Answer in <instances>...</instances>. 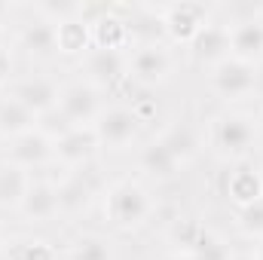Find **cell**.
<instances>
[{
	"label": "cell",
	"mask_w": 263,
	"mask_h": 260,
	"mask_svg": "<svg viewBox=\"0 0 263 260\" xmlns=\"http://www.w3.org/2000/svg\"><path fill=\"white\" fill-rule=\"evenodd\" d=\"M52 144H55V162L67 165L70 172L73 169H86L95 159V153L101 150V141H98L92 126H73L65 135H59Z\"/></svg>",
	"instance_id": "cell-10"
},
{
	"label": "cell",
	"mask_w": 263,
	"mask_h": 260,
	"mask_svg": "<svg viewBox=\"0 0 263 260\" xmlns=\"http://www.w3.org/2000/svg\"><path fill=\"white\" fill-rule=\"evenodd\" d=\"M104 217L120 233L141 230L153 217V199L135 178H120L104 193Z\"/></svg>",
	"instance_id": "cell-1"
},
{
	"label": "cell",
	"mask_w": 263,
	"mask_h": 260,
	"mask_svg": "<svg viewBox=\"0 0 263 260\" xmlns=\"http://www.w3.org/2000/svg\"><path fill=\"white\" fill-rule=\"evenodd\" d=\"M138 165L153 181H172V178H178V172H181L184 162L168 150V144L162 138H153V141H147L138 150Z\"/></svg>",
	"instance_id": "cell-17"
},
{
	"label": "cell",
	"mask_w": 263,
	"mask_h": 260,
	"mask_svg": "<svg viewBox=\"0 0 263 260\" xmlns=\"http://www.w3.org/2000/svg\"><path fill=\"white\" fill-rule=\"evenodd\" d=\"M257 65L239 62V59H223L220 65H214L208 70V86L220 101H242L248 95L257 92Z\"/></svg>",
	"instance_id": "cell-3"
},
{
	"label": "cell",
	"mask_w": 263,
	"mask_h": 260,
	"mask_svg": "<svg viewBox=\"0 0 263 260\" xmlns=\"http://www.w3.org/2000/svg\"><path fill=\"white\" fill-rule=\"evenodd\" d=\"M172 260H193L190 254H172Z\"/></svg>",
	"instance_id": "cell-33"
},
{
	"label": "cell",
	"mask_w": 263,
	"mask_h": 260,
	"mask_svg": "<svg viewBox=\"0 0 263 260\" xmlns=\"http://www.w3.org/2000/svg\"><path fill=\"white\" fill-rule=\"evenodd\" d=\"M28 184H31V175L25 169L0 162V208H18L28 193Z\"/></svg>",
	"instance_id": "cell-22"
},
{
	"label": "cell",
	"mask_w": 263,
	"mask_h": 260,
	"mask_svg": "<svg viewBox=\"0 0 263 260\" xmlns=\"http://www.w3.org/2000/svg\"><path fill=\"white\" fill-rule=\"evenodd\" d=\"M190 257H193V260H230V257H233V251H230V245H227L217 233H211V230H208Z\"/></svg>",
	"instance_id": "cell-27"
},
{
	"label": "cell",
	"mask_w": 263,
	"mask_h": 260,
	"mask_svg": "<svg viewBox=\"0 0 263 260\" xmlns=\"http://www.w3.org/2000/svg\"><path fill=\"white\" fill-rule=\"evenodd\" d=\"M9 15H12V6H9V3H0V25H6Z\"/></svg>",
	"instance_id": "cell-30"
},
{
	"label": "cell",
	"mask_w": 263,
	"mask_h": 260,
	"mask_svg": "<svg viewBox=\"0 0 263 260\" xmlns=\"http://www.w3.org/2000/svg\"><path fill=\"white\" fill-rule=\"evenodd\" d=\"M67 260H110V245L101 236H83L73 242Z\"/></svg>",
	"instance_id": "cell-26"
},
{
	"label": "cell",
	"mask_w": 263,
	"mask_h": 260,
	"mask_svg": "<svg viewBox=\"0 0 263 260\" xmlns=\"http://www.w3.org/2000/svg\"><path fill=\"white\" fill-rule=\"evenodd\" d=\"M3 144H6V138H3V135H0V147H3Z\"/></svg>",
	"instance_id": "cell-34"
},
{
	"label": "cell",
	"mask_w": 263,
	"mask_h": 260,
	"mask_svg": "<svg viewBox=\"0 0 263 260\" xmlns=\"http://www.w3.org/2000/svg\"><path fill=\"white\" fill-rule=\"evenodd\" d=\"M55 46L62 55H86L92 49V31L83 15L55 25Z\"/></svg>",
	"instance_id": "cell-20"
},
{
	"label": "cell",
	"mask_w": 263,
	"mask_h": 260,
	"mask_svg": "<svg viewBox=\"0 0 263 260\" xmlns=\"http://www.w3.org/2000/svg\"><path fill=\"white\" fill-rule=\"evenodd\" d=\"M223 196L242 208V205H251L263 196V178L257 165H248V162H236V169L227 175L223 181Z\"/></svg>",
	"instance_id": "cell-18"
},
{
	"label": "cell",
	"mask_w": 263,
	"mask_h": 260,
	"mask_svg": "<svg viewBox=\"0 0 263 260\" xmlns=\"http://www.w3.org/2000/svg\"><path fill=\"white\" fill-rule=\"evenodd\" d=\"M18 46L28 55H34V59H49V55L59 52V46H55V25L49 18H43L34 6H31V18H25L22 28H18Z\"/></svg>",
	"instance_id": "cell-16"
},
{
	"label": "cell",
	"mask_w": 263,
	"mask_h": 260,
	"mask_svg": "<svg viewBox=\"0 0 263 260\" xmlns=\"http://www.w3.org/2000/svg\"><path fill=\"white\" fill-rule=\"evenodd\" d=\"M165 144H168V150L181 159V162H187L193 153H196V147H199V141H196V135L190 132V126H172V129L165 132V135H159Z\"/></svg>",
	"instance_id": "cell-24"
},
{
	"label": "cell",
	"mask_w": 263,
	"mask_h": 260,
	"mask_svg": "<svg viewBox=\"0 0 263 260\" xmlns=\"http://www.w3.org/2000/svg\"><path fill=\"white\" fill-rule=\"evenodd\" d=\"M70 126H95V120L101 117L104 104H101V89H95L86 77L70 80L59 92V104H55Z\"/></svg>",
	"instance_id": "cell-4"
},
{
	"label": "cell",
	"mask_w": 263,
	"mask_h": 260,
	"mask_svg": "<svg viewBox=\"0 0 263 260\" xmlns=\"http://www.w3.org/2000/svg\"><path fill=\"white\" fill-rule=\"evenodd\" d=\"M257 141V123L242 110H220L208 126V144L223 162H245Z\"/></svg>",
	"instance_id": "cell-2"
},
{
	"label": "cell",
	"mask_w": 263,
	"mask_h": 260,
	"mask_svg": "<svg viewBox=\"0 0 263 260\" xmlns=\"http://www.w3.org/2000/svg\"><path fill=\"white\" fill-rule=\"evenodd\" d=\"M159 18H162V31L172 43H190L199 31L211 22V6L193 3V0H181V3H165L159 6Z\"/></svg>",
	"instance_id": "cell-5"
},
{
	"label": "cell",
	"mask_w": 263,
	"mask_h": 260,
	"mask_svg": "<svg viewBox=\"0 0 263 260\" xmlns=\"http://www.w3.org/2000/svg\"><path fill=\"white\" fill-rule=\"evenodd\" d=\"M260 178H263V165H260Z\"/></svg>",
	"instance_id": "cell-36"
},
{
	"label": "cell",
	"mask_w": 263,
	"mask_h": 260,
	"mask_svg": "<svg viewBox=\"0 0 263 260\" xmlns=\"http://www.w3.org/2000/svg\"><path fill=\"white\" fill-rule=\"evenodd\" d=\"M6 46H9V34H6V28L0 25V55H6Z\"/></svg>",
	"instance_id": "cell-29"
},
{
	"label": "cell",
	"mask_w": 263,
	"mask_h": 260,
	"mask_svg": "<svg viewBox=\"0 0 263 260\" xmlns=\"http://www.w3.org/2000/svg\"><path fill=\"white\" fill-rule=\"evenodd\" d=\"M141 123H144V117H141L135 107L114 104V107H104V110H101V117L95 120L92 129L98 135L101 147H107V150H123V147H129L132 141L138 138Z\"/></svg>",
	"instance_id": "cell-6"
},
{
	"label": "cell",
	"mask_w": 263,
	"mask_h": 260,
	"mask_svg": "<svg viewBox=\"0 0 263 260\" xmlns=\"http://www.w3.org/2000/svg\"><path fill=\"white\" fill-rule=\"evenodd\" d=\"M172 73V55L162 49V43H138L129 52V80L138 86H159Z\"/></svg>",
	"instance_id": "cell-9"
},
{
	"label": "cell",
	"mask_w": 263,
	"mask_h": 260,
	"mask_svg": "<svg viewBox=\"0 0 263 260\" xmlns=\"http://www.w3.org/2000/svg\"><path fill=\"white\" fill-rule=\"evenodd\" d=\"M230 260H257V257H254V254H233Z\"/></svg>",
	"instance_id": "cell-31"
},
{
	"label": "cell",
	"mask_w": 263,
	"mask_h": 260,
	"mask_svg": "<svg viewBox=\"0 0 263 260\" xmlns=\"http://www.w3.org/2000/svg\"><path fill=\"white\" fill-rule=\"evenodd\" d=\"M83 67H86V80L95 89H114L123 80H129V55L120 49H89L83 55Z\"/></svg>",
	"instance_id": "cell-8"
},
{
	"label": "cell",
	"mask_w": 263,
	"mask_h": 260,
	"mask_svg": "<svg viewBox=\"0 0 263 260\" xmlns=\"http://www.w3.org/2000/svg\"><path fill=\"white\" fill-rule=\"evenodd\" d=\"M9 80V52L6 55H0V86Z\"/></svg>",
	"instance_id": "cell-28"
},
{
	"label": "cell",
	"mask_w": 263,
	"mask_h": 260,
	"mask_svg": "<svg viewBox=\"0 0 263 260\" xmlns=\"http://www.w3.org/2000/svg\"><path fill=\"white\" fill-rule=\"evenodd\" d=\"M3 260H59V251L43 239H15L6 245Z\"/></svg>",
	"instance_id": "cell-23"
},
{
	"label": "cell",
	"mask_w": 263,
	"mask_h": 260,
	"mask_svg": "<svg viewBox=\"0 0 263 260\" xmlns=\"http://www.w3.org/2000/svg\"><path fill=\"white\" fill-rule=\"evenodd\" d=\"M3 153H6L3 162L18 165V169H25V172L43 169V165L55 162V144H52L49 135H43L40 129L22 132V135L9 138V141L3 144Z\"/></svg>",
	"instance_id": "cell-7"
},
{
	"label": "cell",
	"mask_w": 263,
	"mask_h": 260,
	"mask_svg": "<svg viewBox=\"0 0 263 260\" xmlns=\"http://www.w3.org/2000/svg\"><path fill=\"white\" fill-rule=\"evenodd\" d=\"M190 59L202 67H214L223 59H230V25L220 18H211L196 37L187 43Z\"/></svg>",
	"instance_id": "cell-11"
},
{
	"label": "cell",
	"mask_w": 263,
	"mask_h": 260,
	"mask_svg": "<svg viewBox=\"0 0 263 260\" xmlns=\"http://www.w3.org/2000/svg\"><path fill=\"white\" fill-rule=\"evenodd\" d=\"M15 211L31 224H46V220L59 217V184H52L46 178H31L28 193Z\"/></svg>",
	"instance_id": "cell-15"
},
{
	"label": "cell",
	"mask_w": 263,
	"mask_h": 260,
	"mask_svg": "<svg viewBox=\"0 0 263 260\" xmlns=\"http://www.w3.org/2000/svg\"><path fill=\"white\" fill-rule=\"evenodd\" d=\"M31 129H37V117L25 104H18L15 98L3 95L0 98V135L9 141V138H15L22 132H31Z\"/></svg>",
	"instance_id": "cell-21"
},
{
	"label": "cell",
	"mask_w": 263,
	"mask_h": 260,
	"mask_svg": "<svg viewBox=\"0 0 263 260\" xmlns=\"http://www.w3.org/2000/svg\"><path fill=\"white\" fill-rule=\"evenodd\" d=\"M230 25V55L248 65L263 62V15L260 9L254 15H245L239 22H227Z\"/></svg>",
	"instance_id": "cell-14"
},
{
	"label": "cell",
	"mask_w": 263,
	"mask_h": 260,
	"mask_svg": "<svg viewBox=\"0 0 263 260\" xmlns=\"http://www.w3.org/2000/svg\"><path fill=\"white\" fill-rule=\"evenodd\" d=\"M59 92H62V86L59 83H52L49 77H22V80H15V83H9V98H15L18 104H25L34 117H43V114H49L55 104H59Z\"/></svg>",
	"instance_id": "cell-12"
},
{
	"label": "cell",
	"mask_w": 263,
	"mask_h": 260,
	"mask_svg": "<svg viewBox=\"0 0 263 260\" xmlns=\"http://www.w3.org/2000/svg\"><path fill=\"white\" fill-rule=\"evenodd\" d=\"M98 196V178L86 169L67 172L59 184V214H83Z\"/></svg>",
	"instance_id": "cell-13"
},
{
	"label": "cell",
	"mask_w": 263,
	"mask_h": 260,
	"mask_svg": "<svg viewBox=\"0 0 263 260\" xmlns=\"http://www.w3.org/2000/svg\"><path fill=\"white\" fill-rule=\"evenodd\" d=\"M260 15H263V3H260Z\"/></svg>",
	"instance_id": "cell-35"
},
{
	"label": "cell",
	"mask_w": 263,
	"mask_h": 260,
	"mask_svg": "<svg viewBox=\"0 0 263 260\" xmlns=\"http://www.w3.org/2000/svg\"><path fill=\"white\" fill-rule=\"evenodd\" d=\"M236 227L248 239H263V196L251 205L236 208Z\"/></svg>",
	"instance_id": "cell-25"
},
{
	"label": "cell",
	"mask_w": 263,
	"mask_h": 260,
	"mask_svg": "<svg viewBox=\"0 0 263 260\" xmlns=\"http://www.w3.org/2000/svg\"><path fill=\"white\" fill-rule=\"evenodd\" d=\"M205 233H208V227L199 217H193V214H178L165 227V239H168L175 254H193Z\"/></svg>",
	"instance_id": "cell-19"
},
{
	"label": "cell",
	"mask_w": 263,
	"mask_h": 260,
	"mask_svg": "<svg viewBox=\"0 0 263 260\" xmlns=\"http://www.w3.org/2000/svg\"><path fill=\"white\" fill-rule=\"evenodd\" d=\"M254 257L263 260V239H260V245H257V251H254Z\"/></svg>",
	"instance_id": "cell-32"
}]
</instances>
